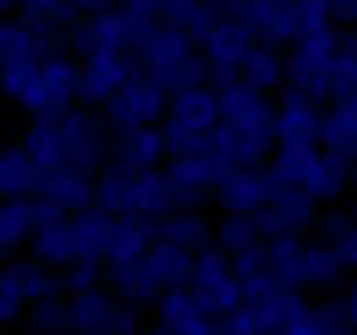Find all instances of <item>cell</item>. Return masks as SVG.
<instances>
[{"instance_id": "obj_14", "label": "cell", "mask_w": 357, "mask_h": 335, "mask_svg": "<svg viewBox=\"0 0 357 335\" xmlns=\"http://www.w3.org/2000/svg\"><path fill=\"white\" fill-rule=\"evenodd\" d=\"M72 325H77V335H143L137 330V308L127 297H116L110 286L72 297Z\"/></svg>"}, {"instance_id": "obj_22", "label": "cell", "mask_w": 357, "mask_h": 335, "mask_svg": "<svg viewBox=\"0 0 357 335\" xmlns=\"http://www.w3.org/2000/svg\"><path fill=\"white\" fill-rule=\"evenodd\" d=\"M116 160L132 165V170H165V165H171V137H165V126L116 132Z\"/></svg>"}, {"instance_id": "obj_28", "label": "cell", "mask_w": 357, "mask_h": 335, "mask_svg": "<svg viewBox=\"0 0 357 335\" xmlns=\"http://www.w3.org/2000/svg\"><path fill=\"white\" fill-rule=\"evenodd\" d=\"M39 231H45L39 198H22V204H6V209H0V242H6V253H17L22 242H33Z\"/></svg>"}, {"instance_id": "obj_21", "label": "cell", "mask_w": 357, "mask_h": 335, "mask_svg": "<svg viewBox=\"0 0 357 335\" xmlns=\"http://www.w3.org/2000/svg\"><path fill=\"white\" fill-rule=\"evenodd\" d=\"M313 220H319V204H313L308 193H291V187H275L269 209L259 214L264 237H297V231H308Z\"/></svg>"}, {"instance_id": "obj_27", "label": "cell", "mask_w": 357, "mask_h": 335, "mask_svg": "<svg viewBox=\"0 0 357 335\" xmlns=\"http://www.w3.org/2000/svg\"><path fill=\"white\" fill-rule=\"evenodd\" d=\"M319 149H324L330 160H341V165L357 176V110L330 105V110H324V132H319Z\"/></svg>"}, {"instance_id": "obj_38", "label": "cell", "mask_w": 357, "mask_h": 335, "mask_svg": "<svg viewBox=\"0 0 357 335\" xmlns=\"http://www.w3.org/2000/svg\"><path fill=\"white\" fill-rule=\"evenodd\" d=\"M335 105H347V110H357V88L347 94V99H335Z\"/></svg>"}, {"instance_id": "obj_18", "label": "cell", "mask_w": 357, "mask_h": 335, "mask_svg": "<svg viewBox=\"0 0 357 335\" xmlns=\"http://www.w3.org/2000/svg\"><path fill=\"white\" fill-rule=\"evenodd\" d=\"M137 77L132 55H83V105H110L121 88Z\"/></svg>"}, {"instance_id": "obj_26", "label": "cell", "mask_w": 357, "mask_h": 335, "mask_svg": "<svg viewBox=\"0 0 357 335\" xmlns=\"http://www.w3.org/2000/svg\"><path fill=\"white\" fill-rule=\"evenodd\" d=\"M154 237H160L165 248H181V253H192V258L215 248V231L204 225V214H198V209H171L165 220H160V225H154Z\"/></svg>"}, {"instance_id": "obj_8", "label": "cell", "mask_w": 357, "mask_h": 335, "mask_svg": "<svg viewBox=\"0 0 357 335\" xmlns=\"http://www.w3.org/2000/svg\"><path fill=\"white\" fill-rule=\"evenodd\" d=\"M55 297H66V286L39 258H11L0 269V313H6V325H28V313L55 302Z\"/></svg>"}, {"instance_id": "obj_24", "label": "cell", "mask_w": 357, "mask_h": 335, "mask_svg": "<svg viewBox=\"0 0 357 335\" xmlns=\"http://www.w3.org/2000/svg\"><path fill=\"white\" fill-rule=\"evenodd\" d=\"M236 83L253 88V94H275V88L291 83V66H286V50H275V44H253V55L242 61V72H236Z\"/></svg>"}, {"instance_id": "obj_42", "label": "cell", "mask_w": 357, "mask_h": 335, "mask_svg": "<svg viewBox=\"0 0 357 335\" xmlns=\"http://www.w3.org/2000/svg\"><path fill=\"white\" fill-rule=\"evenodd\" d=\"M220 335H231V330H220Z\"/></svg>"}, {"instance_id": "obj_7", "label": "cell", "mask_w": 357, "mask_h": 335, "mask_svg": "<svg viewBox=\"0 0 357 335\" xmlns=\"http://www.w3.org/2000/svg\"><path fill=\"white\" fill-rule=\"evenodd\" d=\"M220 132V88L215 83H192L171 94V110H165V137H171V154H192V149H209Z\"/></svg>"}, {"instance_id": "obj_15", "label": "cell", "mask_w": 357, "mask_h": 335, "mask_svg": "<svg viewBox=\"0 0 357 335\" xmlns=\"http://www.w3.org/2000/svg\"><path fill=\"white\" fill-rule=\"evenodd\" d=\"M154 313H160V330H171V335H220L225 330V319L192 292V286L165 292L160 302H154Z\"/></svg>"}, {"instance_id": "obj_5", "label": "cell", "mask_w": 357, "mask_h": 335, "mask_svg": "<svg viewBox=\"0 0 357 335\" xmlns=\"http://www.w3.org/2000/svg\"><path fill=\"white\" fill-rule=\"evenodd\" d=\"M132 61H137L143 77H154V83L171 88V94H181V88H192V83H209L204 44L187 39L181 28H154V34L132 50Z\"/></svg>"}, {"instance_id": "obj_13", "label": "cell", "mask_w": 357, "mask_h": 335, "mask_svg": "<svg viewBox=\"0 0 357 335\" xmlns=\"http://www.w3.org/2000/svg\"><path fill=\"white\" fill-rule=\"evenodd\" d=\"M192 292L204 297L215 313H236L242 302H248V286H242V275H236V264L225 258L220 248H209V253H198V264H192V281H187Z\"/></svg>"}, {"instance_id": "obj_32", "label": "cell", "mask_w": 357, "mask_h": 335, "mask_svg": "<svg viewBox=\"0 0 357 335\" xmlns=\"http://www.w3.org/2000/svg\"><path fill=\"white\" fill-rule=\"evenodd\" d=\"M280 335H352V325H347L341 302H330V308H308L291 330H280Z\"/></svg>"}, {"instance_id": "obj_9", "label": "cell", "mask_w": 357, "mask_h": 335, "mask_svg": "<svg viewBox=\"0 0 357 335\" xmlns=\"http://www.w3.org/2000/svg\"><path fill=\"white\" fill-rule=\"evenodd\" d=\"M231 160H225L220 149H192V154H171V165H165V181H171V198H176V209H198L204 198H215L220 193V181L231 176Z\"/></svg>"}, {"instance_id": "obj_36", "label": "cell", "mask_w": 357, "mask_h": 335, "mask_svg": "<svg viewBox=\"0 0 357 335\" xmlns=\"http://www.w3.org/2000/svg\"><path fill=\"white\" fill-rule=\"evenodd\" d=\"M341 313H347V325L357 330V281L347 286V297H341Z\"/></svg>"}, {"instance_id": "obj_29", "label": "cell", "mask_w": 357, "mask_h": 335, "mask_svg": "<svg viewBox=\"0 0 357 335\" xmlns=\"http://www.w3.org/2000/svg\"><path fill=\"white\" fill-rule=\"evenodd\" d=\"M264 242V225L253 220V214H225L220 225H215V248L225 253V258H236V253L259 248Z\"/></svg>"}, {"instance_id": "obj_40", "label": "cell", "mask_w": 357, "mask_h": 335, "mask_svg": "<svg viewBox=\"0 0 357 335\" xmlns=\"http://www.w3.org/2000/svg\"><path fill=\"white\" fill-rule=\"evenodd\" d=\"M352 220H357V187H352Z\"/></svg>"}, {"instance_id": "obj_12", "label": "cell", "mask_w": 357, "mask_h": 335, "mask_svg": "<svg viewBox=\"0 0 357 335\" xmlns=\"http://www.w3.org/2000/svg\"><path fill=\"white\" fill-rule=\"evenodd\" d=\"M253 44L259 34L242 22V17H215V28H209V39H204V66H209V77L215 83H236V72H242V61L253 55Z\"/></svg>"}, {"instance_id": "obj_34", "label": "cell", "mask_w": 357, "mask_h": 335, "mask_svg": "<svg viewBox=\"0 0 357 335\" xmlns=\"http://www.w3.org/2000/svg\"><path fill=\"white\" fill-rule=\"evenodd\" d=\"M297 11H303V34L335 28V0H297Z\"/></svg>"}, {"instance_id": "obj_20", "label": "cell", "mask_w": 357, "mask_h": 335, "mask_svg": "<svg viewBox=\"0 0 357 335\" xmlns=\"http://www.w3.org/2000/svg\"><path fill=\"white\" fill-rule=\"evenodd\" d=\"M39 209H45V220L93 209V176L89 170H50L39 187Z\"/></svg>"}, {"instance_id": "obj_19", "label": "cell", "mask_w": 357, "mask_h": 335, "mask_svg": "<svg viewBox=\"0 0 357 335\" xmlns=\"http://www.w3.org/2000/svg\"><path fill=\"white\" fill-rule=\"evenodd\" d=\"M319 132H324V105L313 94L286 88V99L275 105V137L280 143H319Z\"/></svg>"}, {"instance_id": "obj_1", "label": "cell", "mask_w": 357, "mask_h": 335, "mask_svg": "<svg viewBox=\"0 0 357 335\" xmlns=\"http://www.w3.org/2000/svg\"><path fill=\"white\" fill-rule=\"evenodd\" d=\"M17 143L39 160L45 176H50V170H89V176H99V170L116 160L110 121L89 116L83 105L66 110V116H39V121H28V132H22Z\"/></svg>"}, {"instance_id": "obj_6", "label": "cell", "mask_w": 357, "mask_h": 335, "mask_svg": "<svg viewBox=\"0 0 357 335\" xmlns=\"http://www.w3.org/2000/svg\"><path fill=\"white\" fill-rule=\"evenodd\" d=\"M341 55H347V39L335 28H313L286 50V66H291V83L297 94H313V99H335V77H341Z\"/></svg>"}, {"instance_id": "obj_43", "label": "cell", "mask_w": 357, "mask_h": 335, "mask_svg": "<svg viewBox=\"0 0 357 335\" xmlns=\"http://www.w3.org/2000/svg\"><path fill=\"white\" fill-rule=\"evenodd\" d=\"M352 335H357V330H352Z\"/></svg>"}, {"instance_id": "obj_37", "label": "cell", "mask_w": 357, "mask_h": 335, "mask_svg": "<svg viewBox=\"0 0 357 335\" xmlns=\"http://www.w3.org/2000/svg\"><path fill=\"white\" fill-rule=\"evenodd\" d=\"M335 22H352L357 28V0H335Z\"/></svg>"}, {"instance_id": "obj_4", "label": "cell", "mask_w": 357, "mask_h": 335, "mask_svg": "<svg viewBox=\"0 0 357 335\" xmlns=\"http://www.w3.org/2000/svg\"><path fill=\"white\" fill-rule=\"evenodd\" d=\"M269 176L275 187H291V193H308L313 204H335L357 176L341 160H330L319 143H280L275 160H269Z\"/></svg>"}, {"instance_id": "obj_35", "label": "cell", "mask_w": 357, "mask_h": 335, "mask_svg": "<svg viewBox=\"0 0 357 335\" xmlns=\"http://www.w3.org/2000/svg\"><path fill=\"white\" fill-rule=\"evenodd\" d=\"M357 88V34L347 39V55H341V77H335V99H347Z\"/></svg>"}, {"instance_id": "obj_16", "label": "cell", "mask_w": 357, "mask_h": 335, "mask_svg": "<svg viewBox=\"0 0 357 335\" xmlns=\"http://www.w3.org/2000/svg\"><path fill=\"white\" fill-rule=\"evenodd\" d=\"M269 198H275V176H269V165H236L220 181V193H215V204H220L225 214H253V220L269 209Z\"/></svg>"}, {"instance_id": "obj_17", "label": "cell", "mask_w": 357, "mask_h": 335, "mask_svg": "<svg viewBox=\"0 0 357 335\" xmlns=\"http://www.w3.org/2000/svg\"><path fill=\"white\" fill-rule=\"evenodd\" d=\"M50 50H61L55 34L45 28H28L22 17H6V28H0V72H28V66H39Z\"/></svg>"}, {"instance_id": "obj_30", "label": "cell", "mask_w": 357, "mask_h": 335, "mask_svg": "<svg viewBox=\"0 0 357 335\" xmlns=\"http://www.w3.org/2000/svg\"><path fill=\"white\" fill-rule=\"evenodd\" d=\"M72 0H17V17L28 28H45V34H66L72 28Z\"/></svg>"}, {"instance_id": "obj_2", "label": "cell", "mask_w": 357, "mask_h": 335, "mask_svg": "<svg viewBox=\"0 0 357 335\" xmlns=\"http://www.w3.org/2000/svg\"><path fill=\"white\" fill-rule=\"evenodd\" d=\"M215 88H220V132H215L209 149H220L231 165H264V160H275L269 154V149H280L275 105L242 83H215Z\"/></svg>"}, {"instance_id": "obj_41", "label": "cell", "mask_w": 357, "mask_h": 335, "mask_svg": "<svg viewBox=\"0 0 357 335\" xmlns=\"http://www.w3.org/2000/svg\"><path fill=\"white\" fill-rule=\"evenodd\" d=\"M6 11H17V0H6Z\"/></svg>"}, {"instance_id": "obj_39", "label": "cell", "mask_w": 357, "mask_h": 335, "mask_svg": "<svg viewBox=\"0 0 357 335\" xmlns=\"http://www.w3.org/2000/svg\"><path fill=\"white\" fill-rule=\"evenodd\" d=\"M143 335H171V330H160V325H154V330H143Z\"/></svg>"}, {"instance_id": "obj_31", "label": "cell", "mask_w": 357, "mask_h": 335, "mask_svg": "<svg viewBox=\"0 0 357 335\" xmlns=\"http://www.w3.org/2000/svg\"><path fill=\"white\" fill-rule=\"evenodd\" d=\"M28 335H77V325H72V297H55L45 308H33L28 313Z\"/></svg>"}, {"instance_id": "obj_11", "label": "cell", "mask_w": 357, "mask_h": 335, "mask_svg": "<svg viewBox=\"0 0 357 335\" xmlns=\"http://www.w3.org/2000/svg\"><path fill=\"white\" fill-rule=\"evenodd\" d=\"M66 50L83 61V55H132L137 34L127 22V11H99V17H83L66 28Z\"/></svg>"}, {"instance_id": "obj_25", "label": "cell", "mask_w": 357, "mask_h": 335, "mask_svg": "<svg viewBox=\"0 0 357 335\" xmlns=\"http://www.w3.org/2000/svg\"><path fill=\"white\" fill-rule=\"evenodd\" d=\"M154 242H160V237H154V220H137V214H116L105 264H110V269H121V264H137V258L154 248Z\"/></svg>"}, {"instance_id": "obj_33", "label": "cell", "mask_w": 357, "mask_h": 335, "mask_svg": "<svg viewBox=\"0 0 357 335\" xmlns=\"http://www.w3.org/2000/svg\"><path fill=\"white\" fill-rule=\"evenodd\" d=\"M61 286H66V297L105 292V286H110V264H72V269L61 275Z\"/></svg>"}, {"instance_id": "obj_10", "label": "cell", "mask_w": 357, "mask_h": 335, "mask_svg": "<svg viewBox=\"0 0 357 335\" xmlns=\"http://www.w3.org/2000/svg\"><path fill=\"white\" fill-rule=\"evenodd\" d=\"M165 110H171V88H160L154 77L137 72L132 83L105 105V121H110V132H137V126H165Z\"/></svg>"}, {"instance_id": "obj_3", "label": "cell", "mask_w": 357, "mask_h": 335, "mask_svg": "<svg viewBox=\"0 0 357 335\" xmlns=\"http://www.w3.org/2000/svg\"><path fill=\"white\" fill-rule=\"evenodd\" d=\"M0 83H6V99L17 110H28L33 121L39 116H66L83 99V61L72 50H50L28 72H0Z\"/></svg>"}, {"instance_id": "obj_23", "label": "cell", "mask_w": 357, "mask_h": 335, "mask_svg": "<svg viewBox=\"0 0 357 335\" xmlns=\"http://www.w3.org/2000/svg\"><path fill=\"white\" fill-rule=\"evenodd\" d=\"M39 187H45V170H39V160H33L22 143H11V149L0 154V193H6V204L39 198Z\"/></svg>"}]
</instances>
